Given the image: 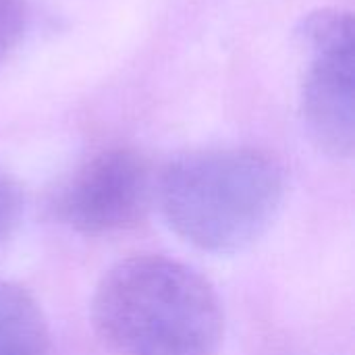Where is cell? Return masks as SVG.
Instances as JSON below:
<instances>
[{
  "label": "cell",
  "instance_id": "8992f818",
  "mask_svg": "<svg viewBox=\"0 0 355 355\" xmlns=\"http://www.w3.org/2000/svg\"><path fill=\"white\" fill-rule=\"evenodd\" d=\"M23 218L21 187L4 173H0V248L17 233Z\"/></svg>",
  "mask_w": 355,
  "mask_h": 355
},
{
  "label": "cell",
  "instance_id": "6da1fadb",
  "mask_svg": "<svg viewBox=\"0 0 355 355\" xmlns=\"http://www.w3.org/2000/svg\"><path fill=\"white\" fill-rule=\"evenodd\" d=\"M92 322L116 355H216L225 337L212 283L158 254L121 260L100 279Z\"/></svg>",
  "mask_w": 355,
  "mask_h": 355
},
{
  "label": "cell",
  "instance_id": "277c9868",
  "mask_svg": "<svg viewBox=\"0 0 355 355\" xmlns=\"http://www.w3.org/2000/svg\"><path fill=\"white\" fill-rule=\"evenodd\" d=\"M154 187L146 158L133 148H108L85 160L56 191L52 210L60 225L108 237L135 229L148 214Z\"/></svg>",
  "mask_w": 355,
  "mask_h": 355
},
{
  "label": "cell",
  "instance_id": "52a82bcc",
  "mask_svg": "<svg viewBox=\"0 0 355 355\" xmlns=\"http://www.w3.org/2000/svg\"><path fill=\"white\" fill-rule=\"evenodd\" d=\"M25 29V6L21 0H0V60L19 44Z\"/></svg>",
  "mask_w": 355,
  "mask_h": 355
},
{
  "label": "cell",
  "instance_id": "5b68a950",
  "mask_svg": "<svg viewBox=\"0 0 355 355\" xmlns=\"http://www.w3.org/2000/svg\"><path fill=\"white\" fill-rule=\"evenodd\" d=\"M50 327L37 300L21 285L0 281V355H48Z\"/></svg>",
  "mask_w": 355,
  "mask_h": 355
},
{
  "label": "cell",
  "instance_id": "3957f363",
  "mask_svg": "<svg viewBox=\"0 0 355 355\" xmlns=\"http://www.w3.org/2000/svg\"><path fill=\"white\" fill-rule=\"evenodd\" d=\"M310 54L302 83V114L314 144L333 158H349L355 146L354 17L343 8H318L297 25Z\"/></svg>",
  "mask_w": 355,
  "mask_h": 355
},
{
  "label": "cell",
  "instance_id": "7a4b0ae2",
  "mask_svg": "<svg viewBox=\"0 0 355 355\" xmlns=\"http://www.w3.org/2000/svg\"><path fill=\"white\" fill-rule=\"evenodd\" d=\"M285 191V168L272 154L208 148L171 160L154 198L168 229L185 243L210 254H235L266 235Z\"/></svg>",
  "mask_w": 355,
  "mask_h": 355
}]
</instances>
